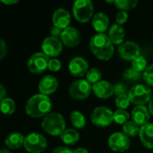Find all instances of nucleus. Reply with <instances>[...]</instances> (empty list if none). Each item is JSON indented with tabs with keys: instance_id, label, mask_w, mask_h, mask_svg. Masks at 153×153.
Masks as SVG:
<instances>
[{
	"instance_id": "1",
	"label": "nucleus",
	"mask_w": 153,
	"mask_h": 153,
	"mask_svg": "<svg viewBox=\"0 0 153 153\" xmlns=\"http://www.w3.org/2000/svg\"><path fill=\"white\" fill-rule=\"evenodd\" d=\"M52 101L48 96L43 94H35L30 97L25 105L26 114L33 118L45 117L50 114L52 109Z\"/></svg>"
},
{
	"instance_id": "2",
	"label": "nucleus",
	"mask_w": 153,
	"mask_h": 153,
	"mask_svg": "<svg viewBox=\"0 0 153 153\" xmlns=\"http://www.w3.org/2000/svg\"><path fill=\"white\" fill-rule=\"evenodd\" d=\"M90 48L92 54L100 60L108 61L114 55V44L105 33H97L90 40Z\"/></svg>"
},
{
	"instance_id": "3",
	"label": "nucleus",
	"mask_w": 153,
	"mask_h": 153,
	"mask_svg": "<svg viewBox=\"0 0 153 153\" xmlns=\"http://www.w3.org/2000/svg\"><path fill=\"white\" fill-rule=\"evenodd\" d=\"M65 120L64 117L56 112H52L46 116L41 123V127L48 134L51 136L61 135L65 130Z\"/></svg>"
},
{
	"instance_id": "4",
	"label": "nucleus",
	"mask_w": 153,
	"mask_h": 153,
	"mask_svg": "<svg viewBox=\"0 0 153 153\" xmlns=\"http://www.w3.org/2000/svg\"><path fill=\"white\" fill-rule=\"evenodd\" d=\"M94 4L91 0H77L73 4V13L75 20L81 23L88 22L93 18Z\"/></svg>"
},
{
	"instance_id": "5",
	"label": "nucleus",
	"mask_w": 153,
	"mask_h": 153,
	"mask_svg": "<svg viewBox=\"0 0 153 153\" xmlns=\"http://www.w3.org/2000/svg\"><path fill=\"white\" fill-rule=\"evenodd\" d=\"M131 103L136 106H145L152 98L151 88L146 84H136L133 86L128 92Z\"/></svg>"
},
{
	"instance_id": "6",
	"label": "nucleus",
	"mask_w": 153,
	"mask_h": 153,
	"mask_svg": "<svg viewBox=\"0 0 153 153\" xmlns=\"http://www.w3.org/2000/svg\"><path fill=\"white\" fill-rule=\"evenodd\" d=\"M91 123L98 127H107L114 122V112L108 107H97L91 115Z\"/></svg>"
},
{
	"instance_id": "7",
	"label": "nucleus",
	"mask_w": 153,
	"mask_h": 153,
	"mask_svg": "<svg viewBox=\"0 0 153 153\" xmlns=\"http://www.w3.org/2000/svg\"><path fill=\"white\" fill-rule=\"evenodd\" d=\"M23 146L29 153H41L47 149L48 141L42 134L31 133L25 136Z\"/></svg>"
},
{
	"instance_id": "8",
	"label": "nucleus",
	"mask_w": 153,
	"mask_h": 153,
	"mask_svg": "<svg viewBox=\"0 0 153 153\" xmlns=\"http://www.w3.org/2000/svg\"><path fill=\"white\" fill-rule=\"evenodd\" d=\"M49 57L43 52L34 53L28 60L27 66L33 74H39L48 69Z\"/></svg>"
},
{
	"instance_id": "9",
	"label": "nucleus",
	"mask_w": 153,
	"mask_h": 153,
	"mask_svg": "<svg viewBox=\"0 0 153 153\" xmlns=\"http://www.w3.org/2000/svg\"><path fill=\"white\" fill-rule=\"evenodd\" d=\"M92 88L93 86L87 80L80 79L70 85L69 94L74 100H85L91 95Z\"/></svg>"
},
{
	"instance_id": "10",
	"label": "nucleus",
	"mask_w": 153,
	"mask_h": 153,
	"mask_svg": "<svg viewBox=\"0 0 153 153\" xmlns=\"http://www.w3.org/2000/svg\"><path fill=\"white\" fill-rule=\"evenodd\" d=\"M108 147L115 152H124L130 147V139L124 133L117 132L112 134L108 140Z\"/></svg>"
},
{
	"instance_id": "11",
	"label": "nucleus",
	"mask_w": 153,
	"mask_h": 153,
	"mask_svg": "<svg viewBox=\"0 0 153 153\" xmlns=\"http://www.w3.org/2000/svg\"><path fill=\"white\" fill-rule=\"evenodd\" d=\"M63 45L64 44L61 41V39H59L58 38L49 36L43 40L41 44V50L48 57H56L62 53Z\"/></svg>"
},
{
	"instance_id": "12",
	"label": "nucleus",
	"mask_w": 153,
	"mask_h": 153,
	"mask_svg": "<svg viewBox=\"0 0 153 153\" xmlns=\"http://www.w3.org/2000/svg\"><path fill=\"white\" fill-rule=\"evenodd\" d=\"M117 51L119 56L126 61H133L134 58L139 56L141 53L139 45L131 40H126L122 43L118 47Z\"/></svg>"
},
{
	"instance_id": "13",
	"label": "nucleus",
	"mask_w": 153,
	"mask_h": 153,
	"mask_svg": "<svg viewBox=\"0 0 153 153\" xmlns=\"http://www.w3.org/2000/svg\"><path fill=\"white\" fill-rule=\"evenodd\" d=\"M68 69L73 76L82 77L86 75L89 71V64L83 57L75 56L69 62Z\"/></svg>"
},
{
	"instance_id": "14",
	"label": "nucleus",
	"mask_w": 153,
	"mask_h": 153,
	"mask_svg": "<svg viewBox=\"0 0 153 153\" xmlns=\"http://www.w3.org/2000/svg\"><path fill=\"white\" fill-rule=\"evenodd\" d=\"M61 41L67 48H75L79 45L81 40V36L79 30L72 26L63 30L62 35L60 37Z\"/></svg>"
},
{
	"instance_id": "15",
	"label": "nucleus",
	"mask_w": 153,
	"mask_h": 153,
	"mask_svg": "<svg viewBox=\"0 0 153 153\" xmlns=\"http://www.w3.org/2000/svg\"><path fill=\"white\" fill-rule=\"evenodd\" d=\"M53 25L61 29L65 30L69 27L71 22V14L68 10L65 8H58L56 9L52 17Z\"/></svg>"
},
{
	"instance_id": "16",
	"label": "nucleus",
	"mask_w": 153,
	"mask_h": 153,
	"mask_svg": "<svg viewBox=\"0 0 153 153\" xmlns=\"http://www.w3.org/2000/svg\"><path fill=\"white\" fill-rule=\"evenodd\" d=\"M58 88V81L53 75L44 76L39 82V91L40 94L48 96L53 94Z\"/></svg>"
},
{
	"instance_id": "17",
	"label": "nucleus",
	"mask_w": 153,
	"mask_h": 153,
	"mask_svg": "<svg viewBox=\"0 0 153 153\" xmlns=\"http://www.w3.org/2000/svg\"><path fill=\"white\" fill-rule=\"evenodd\" d=\"M133 121L140 126L148 124L151 117V112L149 108L145 106H135L131 113Z\"/></svg>"
},
{
	"instance_id": "18",
	"label": "nucleus",
	"mask_w": 153,
	"mask_h": 153,
	"mask_svg": "<svg viewBox=\"0 0 153 153\" xmlns=\"http://www.w3.org/2000/svg\"><path fill=\"white\" fill-rule=\"evenodd\" d=\"M92 91L100 99H108L114 95V85L107 81H100L93 85Z\"/></svg>"
},
{
	"instance_id": "19",
	"label": "nucleus",
	"mask_w": 153,
	"mask_h": 153,
	"mask_svg": "<svg viewBox=\"0 0 153 153\" xmlns=\"http://www.w3.org/2000/svg\"><path fill=\"white\" fill-rule=\"evenodd\" d=\"M92 27L98 33H104L109 26V18L102 12L94 14L91 21Z\"/></svg>"
},
{
	"instance_id": "20",
	"label": "nucleus",
	"mask_w": 153,
	"mask_h": 153,
	"mask_svg": "<svg viewBox=\"0 0 153 153\" xmlns=\"http://www.w3.org/2000/svg\"><path fill=\"white\" fill-rule=\"evenodd\" d=\"M139 137L144 147L153 149V124L148 123L141 126Z\"/></svg>"
},
{
	"instance_id": "21",
	"label": "nucleus",
	"mask_w": 153,
	"mask_h": 153,
	"mask_svg": "<svg viewBox=\"0 0 153 153\" xmlns=\"http://www.w3.org/2000/svg\"><path fill=\"white\" fill-rule=\"evenodd\" d=\"M108 36L114 45L120 46L122 43L125 42L124 39L126 36V31H125V29L121 25L116 23V24L111 25V27L109 28Z\"/></svg>"
},
{
	"instance_id": "22",
	"label": "nucleus",
	"mask_w": 153,
	"mask_h": 153,
	"mask_svg": "<svg viewBox=\"0 0 153 153\" xmlns=\"http://www.w3.org/2000/svg\"><path fill=\"white\" fill-rule=\"evenodd\" d=\"M25 136L21 133H12L4 140L5 146L10 150H18L24 144Z\"/></svg>"
},
{
	"instance_id": "23",
	"label": "nucleus",
	"mask_w": 153,
	"mask_h": 153,
	"mask_svg": "<svg viewBox=\"0 0 153 153\" xmlns=\"http://www.w3.org/2000/svg\"><path fill=\"white\" fill-rule=\"evenodd\" d=\"M60 138L66 145H74L80 140V134L75 129H65V132L60 135Z\"/></svg>"
},
{
	"instance_id": "24",
	"label": "nucleus",
	"mask_w": 153,
	"mask_h": 153,
	"mask_svg": "<svg viewBox=\"0 0 153 153\" xmlns=\"http://www.w3.org/2000/svg\"><path fill=\"white\" fill-rule=\"evenodd\" d=\"M70 120L74 127L77 129H82L86 126V118L84 115L77 110L71 112L70 114Z\"/></svg>"
},
{
	"instance_id": "25",
	"label": "nucleus",
	"mask_w": 153,
	"mask_h": 153,
	"mask_svg": "<svg viewBox=\"0 0 153 153\" xmlns=\"http://www.w3.org/2000/svg\"><path fill=\"white\" fill-rule=\"evenodd\" d=\"M141 126L135 124L134 121H128L123 126V133L128 137H134L140 134Z\"/></svg>"
},
{
	"instance_id": "26",
	"label": "nucleus",
	"mask_w": 153,
	"mask_h": 153,
	"mask_svg": "<svg viewBox=\"0 0 153 153\" xmlns=\"http://www.w3.org/2000/svg\"><path fill=\"white\" fill-rule=\"evenodd\" d=\"M15 102L13 99L10 98H5L4 100H1L0 103V108L1 111L4 115H12L15 111Z\"/></svg>"
},
{
	"instance_id": "27",
	"label": "nucleus",
	"mask_w": 153,
	"mask_h": 153,
	"mask_svg": "<svg viewBox=\"0 0 153 153\" xmlns=\"http://www.w3.org/2000/svg\"><path fill=\"white\" fill-rule=\"evenodd\" d=\"M123 77L125 78V80L126 82H128L130 83H135L141 80L142 74L140 72L134 70V68H127L123 73Z\"/></svg>"
},
{
	"instance_id": "28",
	"label": "nucleus",
	"mask_w": 153,
	"mask_h": 153,
	"mask_svg": "<svg viewBox=\"0 0 153 153\" xmlns=\"http://www.w3.org/2000/svg\"><path fill=\"white\" fill-rule=\"evenodd\" d=\"M138 4L137 0H116L115 5L120 11H128L135 8Z\"/></svg>"
},
{
	"instance_id": "29",
	"label": "nucleus",
	"mask_w": 153,
	"mask_h": 153,
	"mask_svg": "<svg viewBox=\"0 0 153 153\" xmlns=\"http://www.w3.org/2000/svg\"><path fill=\"white\" fill-rule=\"evenodd\" d=\"M102 74L101 71L98 68H91L88 71L86 74V80L91 83V84H96L97 82L102 81L101 80Z\"/></svg>"
},
{
	"instance_id": "30",
	"label": "nucleus",
	"mask_w": 153,
	"mask_h": 153,
	"mask_svg": "<svg viewBox=\"0 0 153 153\" xmlns=\"http://www.w3.org/2000/svg\"><path fill=\"white\" fill-rule=\"evenodd\" d=\"M130 118V115L126 110L124 109H117L114 112V121L121 126H124L126 124Z\"/></svg>"
},
{
	"instance_id": "31",
	"label": "nucleus",
	"mask_w": 153,
	"mask_h": 153,
	"mask_svg": "<svg viewBox=\"0 0 153 153\" xmlns=\"http://www.w3.org/2000/svg\"><path fill=\"white\" fill-rule=\"evenodd\" d=\"M148 67V62L143 56H139L132 61V68L138 72H144Z\"/></svg>"
},
{
	"instance_id": "32",
	"label": "nucleus",
	"mask_w": 153,
	"mask_h": 153,
	"mask_svg": "<svg viewBox=\"0 0 153 153\" xmlns=\"http://www.w3.org/2000/svg\"><path fill=\"white\" fill-rule=\"evenodd\" d=\"M115 103H116V106L118 108V109L126 110L129 107V105L131 103V100H130L128 94H124V95L117 96L115 100Z\"/></svg>"
},
{
	"instance_id": "33",
	"label": "nucleus",
	"mask_w": 153,
	"mask_h": 153,
	"mask_svg": "<svg viewBox=\"0 0 153 153\" xmlns=\"http://www.w3.org/2000/svg\"><path fill=\"white\" fill-rule=\"evenodd\" d=\"M143 78L146 85H148L149 87H153V64L149 65L147 69L143 72Z\"/></svg>"
},
{
	"instance_id": "34",
	"label": "nucleus",
	"mask_w": 153,
	"mask_h": 153,
	"mask_svg": "<svg viewBox=\"0 0 153 153\" xmlns=\"http://www.w3.org/2000/svg\"><path fill=\"white\" fill-rule=\"evenodd\" d=\"M127 92V86L122 82H118L114 85V94L117 97L120 95L126 94Z\"/></svg>"
},
{
	"instance_id": "35",
	"label": "nucleus",
	"mask_w": 153,
	"mask_h": 153,
	"mask_svg": "<svg viewBox=\"0 0 153 153\" xmlns=\"http://www.w3.org/2000/svg\"><path fill=\"white\" fill-rule=\"evenodd\" d=\"M62 64L57 58H51L48 63V69L52 72H58L61 69Z\"/></svg>"
},
{
	"instance_id": "36",
	"label": "nucleus",
	"mask_w": 153,
	"mask_h": 153,
	"mask_svg": "<svg viewBox=\"0 0 153 153\" xmlns=\"http://www.w3.org/2000/svg\"><path fill=\"white\" fill-rule=\"evenodd\" d=\"M128 20V13L126 11H120L117 14V17H116V21H117V23L119 24V25H123L126 22V21Z\"/></svg>"
},
{
	"instance_id": "37",
	"label": "nucleus",
	"mask_w": 153,
	"mask_h": 153,
	"mask_svg": "<svg viewBox=\"0 0 153 153\" xmlns=\"http://www.w3.org/2000/svg\"><path fill=\"white\" fill-rule=\"evenodd\" d=\"M7 45L6 43L4 41V39H0V59H3L5 55L7 54Z\"/></svg>"
},
{
	"instance_id": "38",
	"label": "nucleus",
	"mask_w": 153,
	"mask_h": 153,
	"mask_svg": "<svg viewBox=\"0 0 153 153\" xmlns=\"http://www.w3.org/2000/svg\"><path fill=\"white\" fill-rule=\"evenodd\" d=\"M62 32H63V30L56 27L53 25V27H51L50 29V34L52 37H55V38H58V37H61L62 35Z\"/></svg>"
},
{
	"instance_id": "39",
	"label": "nucleus",
	"mask_w": 153,
	"mask_h": 153,
	"mask_svg": "<svg viewBox=\"0 0 153 153\" xmlns=\"http://www.w3.org/2000/svg\"><path fill=\"white\" fill-rule=\"evenodd\" d=\"M52 153H74V151L70 150L67 147H62V146H60V147L56 148L52 152Z\"/></svg>"
},
{
	"instance_id": "40",
	"label": "nucleus",
	"mask_w": 153,
	"mask_h": 153,
	"mask_svg": "<svg viewBox=\"0 0 153 153\" xmlns=\"http://www.w3.org/2000/svg\"><path fill=\"white\" fill-rule=\"evenodd\" d=\"M5 95H6V91H5V88L3 84L0 85V100H3L5 99Z\"/></svg>"
},
{
	"instance_id": "41",
	"label": "nucleus",
	"mask_w": 153,
	"mask_h": 153,
	"mask_svg": "<svg viewBox=\"0 0 153 153\" xmlns=\"http://www.w3.org/2000/svg\"><path fill=\"white\" fill-rule=\"evenodd\" d=\"M1 2L6 5H12V4H17L19 1L18 0H1Z\"/></svg>"
},
{
	"instance_id": "42",
	"label": "nucleus",
	"mask_w": 153,
	"mask_h": 153,
	"mask_svg": "<svg viewBox=\"0 0 153 153\" xmlns=\"http://www.w3.org/2000/svg\"><path fill=\"white\" fill-rule=\"evenodd\" d=\"M74 153H90L87 149L84 148H77L74 151Z\"/></svg>"
},
{
	"instance_id": "43",
	"label": "nucleus",
	"mask_w": 153,
	"mask_h": 153,
	"mask_svg": "<svg viewBox=\"0 0 153 153\" xmlns=\"http://www.w3.org/2000/svg\"><path fill=\"white\" fill-rule=\"evenodd\" d=\"M149 110H150L151 114L153 116V97L149 102Z\"/></svg>"
},
{
	"instance_id": "44",
	"label": "nucleus",
	"mask_w": 153,
	"mask_h": 153,
	"mask_svg": "<svg viewBox=\"0 0 153 153\" xmlns=\"http://www.w3.org/2000/svg\"><path fill=\"white\" fill-rule=\"evenodd\" d=\"M0 153H10V152H9L7 149H2V150H1V152H0Z\"/></svg>"
}]
</instances>
